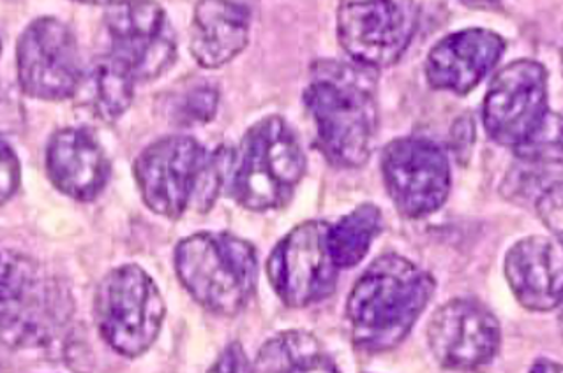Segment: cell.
<instances>
[{"mask_svg":"<svg viewBox=\"0 0 563 373\" xmlns=\"http://www.w3.org/2000/svg\"><path fill=\"white\" fill-rule=\"evenodd\" d=\"M302 99L322 156L335 168H363L378 133L376 72L354 63L320 60Z\"/></svg>","mask_w":563,"mask_h":373,"instance_id":"obj_1","label":"cell"},{"mask_svg":"<svg viewBox=\"0 0 563 373\" xmlns=\"http://www.w3.org/2000/svg\"><path fill=\"white\" fill-rule=\"evenodd\" d=\"M433 275L399 253H385L358 276L346 299L352 342L369 354L408 337L434 294Z\"/></svg>","mask_w":563,"mask_h":373,"instance_id":"obj_2","label":"cell"},{"mask_svg":"<svg viewBox=\"0 0 563 373\" xmlns=\"http://www.w3.org/2000/svg\"><path fill=\"white\" fill-rule=\"evenodd\" d=\"M230 148L207 150L189 136H166L134 160V178L148 210L166 218L183 217L192 206L206 214L227 187L232 169Z\"/></svg>","mask_w":563,"mask_h":373,"instance_id":"obj_3","label":"cell"},{"mask_svg":"<svg viewBox=\"0 0 563 373\" xmlns=\"http://www.w3.org/2000/svg\"><path fill=\"white\" fill-rule=\"evenodd\" d=\"M306 173V156L285 118L265 116L244 134L233 151L227 189L230 197L251 212H268L290 203Z\"/></svg>","mask_w":563,"mask_h":373,"instance_id":"obj_4","label":"cell"},{"mask_svg":"<svg viewBox=\"0 0 563 373\" xmlns=\"http://www.w3.org/2000/svg\"><path fill=\"white\" fill-rule=\"evenodd\" d=\"M175 271L201 307L232 317L255 294L258 256L250 241L232 233H195L177 245Z\"/></svg>","mask_w":563,"mask_h":373,"instance_id":"obj_5","label":"cell"},{"mask_svg":"<svg viewBox=\"0 0 563 373\" xmlns=\"http://www.w3.org/2000/svg\"><path fill=\"white\" fill-rule=\"evenodd\" d=\"M71 303L69 291L36 262L0 249V342L45 346L71 317Z\"/></svg>","mask_w":563,"mask_h":373,"instance_id":"obj_6","label":"cell"},{"mask_svg":"<svg viewBox=\"0 0 563 373\" xmlns=\"http://www.w3.org/2000/svg\"><path fill=\"white\" fill-rule=\"evenodd\" d=\"M165 312L162 291L139 264L110 271L96 291L99 334L124 358H139L153 347L162 334Z\"/></svg>","mask_w":563,"mask_h":373,"instance_id":"obj_7","label":"cell"},{"mask_svg":"<svg viewBox=\"0 0 563 373\" xmlns=\"http://www.w3.org/2000/svg\"><path fill=\"white\" fill-rule=\"evenodd\" d=\"M548 71L544 64L519 58L501 67L487 87L483 124L487 136L500 147L527 145L548 121Z\"/></svg>","mask_w":563,"mask_h":373,"instance_id":"obj_8","label":"cell"},{"mask_svg":"<svg viewBox=\"0 0 563 373\" xmlns=\"http://www.w3.org/2000/svg\"><path fill=\"white\" fill-rule=\"evenodd\" d=\"M420 25L416 2H343L335 14L338 41L352 63L372 71L407 54Z\"/></svg>","mask_w":563,"mask_h":373,"instance_id":"obj_9","label":"cell"},{"mask_svg":"<svg viewBox=\"0 0 563 373\" xmlns=\"http://www.w3.org/2000/svg\"><path fill=\"white\" fill-rule=\"evenodd\" d=\"M382 174L394 206L408 218L439 212L451 192L448 151L424 136L390 142L382 154Z\"/></svg>","mask_w":563,"mask_h":373,"instance_id":"obj_10","label":"cell"},{"mask_svg":"<svg viewBox=\"0 0 563 373\" xmlns=\"http://www.w3.org/2000/svg\"><path fill=\"white\" fill-rule=\"evenodd\" d=\"M327 231L325 221H308L294 227L268 256V282L287 307H309L334 293L340 270L329 252Z\"/></svg>","mask_w":563,"mask_h":373,"instance_id":"obj_11","label":"cell"},{"mask_svg":"<svg viewBox=\"0 0 563 373\" xmlns=\"http://www.w3.org/2000/svg\"><path fill=\"white\" fill-rule=\"evenodd\" d=\"M110 52L134 81H153L165 75L177 58V36L168 14L154 2L110 4L104 16Z\"/></svg>","mask_w":563,"mask_h":373,"instance_id":"obj_12","label":"cell"},{"mask_svg":"<svg viewBox=\"0 0 563 373\" xmlns=\"http://www.w3.org/2000/svg\"><path fill=\"white\" fill-rule=\"evenodd\" d=\"M16 69L23 92L41 101H64L78 92L84 69L71 29L52 16L34 20L16 45Z\"/></svg>","mask_w":563,"mask_h":373,"instance_id":"obj_13","label":"cell"},{"mask_svg":"<svg viewBox=\"0 0 563 373\" xmlns=\"http://www.w3.org/2000/svg\"><path fill=\"white\" fill-rule=\"evenodd\" d=\"M501 328L497 316L474 298L443 303L428 326V343L440 366L472 372L498 354Z\"/></svg>","mask_w":563,"mask_h":373,"instance_id":"obj_14","label":"cell"},{"mask_svg":"<svg viewBox=\"0 0 563 373\" xmlns=\"http://www.w3.org/2000/svg\"><path fill=\"white\" fill-rule=\"evenodd\" d=\"M506 46V39L489 29L452 32L430 49L426 80L434 90L466 95L497 67Z\"/></svg>","mask_w":563,"mask_h":373,"instance_id":"obj_15","label":"cell"},{"mask_svg":"<svg viewBox=\"0 0 563 373\" xmlns=\"http://www.w3.org/2000/svg\"><path fill=\"white\" fill-rule=\"evenodd\" d=\"M46 173L58 191L77 201H92L110 178V160L92 131L67 127L46 147Z\"/></svg>","mask_w":563,"mask_h":373,"instance_id":"obj_16","label":"cell"},{"mask_svg":"<svg viewBox=\"0 0 563 373\" xmlns=\"http://www.w3.org/2000/svg\"><path fill=\"white\" fill-rule=\"evenodd\" d=\"M510 291L527 310L551 312L562 303V250L545 236H528L506 256Z\"/></svg>","mask_w":563,"mask_h":373,"instance_id":"obj_17","label":"cell"},{"mask_svg":"<svg viewBox=\"0 0 563 373\" xmlns=\"http://www.w3.org/2000/svg\"><path fill=\"white\" fill-rule=\"evenodd\" d=\"M250 31V5L218 0L198 2L189 39L192 58L206 69L227 66L246 49Z\"/></svg>","mask_w":563,"mask_h":373,"instance_id":"obj_18","label":"cell"},{"mask_svg":"<svg viewBox=\"0 0 563 373\" xmlns=\"http://www.w3.org/2000/svg\"><path fill=\"white\" fill-rule=\"evenodd\" d=\"M134 87L133 76L113 58L103 55L84 75L78 92H84L87 106L99 121L115 122L133 104Z\"/></svg>","mask_w":563,"mask_h":373,"instance_id":"obj_19","label":"cell"},{"mask_svg":"<svg viewBox=\"0 0 563 373\" xmlns=\"http://www.w3.org/2000/svg\"><path fill=\"white\" fill-rule=\"evenodd\" d=\"M384 227V215L373 203H363L338 223L329 224L327 245L338 270L357 267Z\"/></svg>","mask_w":563,"mask_h":373,"instance_id":"obj_20","label":"cell"},{"mask_svg":"<svg viewBox=\"0 0 563 373\" xmlns=\"http://www.w3.org/2000/svg\"><path fill=\"white\" fill-rule=\"evenodd\" d=\"M317 352L322 351L313 335L308 331H283L260 349L256 366L264 373H285Z\"/></svg>","mask_w":563,"mask_h":373,"instance_id":"obj_21","label":"cell"},{"mask_svg":"<svg viewBox=\"0 0 563 373\" xmlns=\"http://www.w3.org/2000/svg\"><path fill=\"white\" fill-rule=\"evenodd\" d=\"M218 106L220 92L214 84L206 81L192 83L184 92L175 95L174 103L170 104L172 121L184 127L209 124L218 113Z\"/></svg>","mask_w":563,"mask_h":373,"instance_id":"obj_22","label":"cell"},{"mask_svg":"<svg viewBox=\"0 0 563 373\" xmlns=\"http://www.w3.org/2000/svg\"><path fill=\"white\" fill-rule=\"evenodd\" d=\"M20 178L22 168L19 156L14 154L10 143L0 138V205H4L19 191Z\"/></svg>","mask_w":563,"mask_h":373,"instance_id":"obj_23","label":"cell"},{"mask_svg":"<svg viewBox=\"0 0 563 373\" xmlns=\"http://www.w3.org/2000/svg\"><path fill=\"white\" fill-rule=\"evenodd\" d=\"M562 183L550 187L536 200L537 215L559 241L562 240Z\"/></svg>","mask_w":563,"mask_h":373,"instance_id":"obj_24","label":"cell"},{"mask_svg":"<svg viewBox=\"0 0 563 373\" xmlns=\"http://www.w3.org/2000/svg\"><path fill=\"white\" fill-rule=\"evenodd\" d=\"M206 373H255V366L239 342L229 343Z\"/></svg>","mask_w":563,"mask_h":373,"instance_id":"obj_25","label":"cell"},{"mask_svg":"<svg viewBox=\"0 0 563 373\" xmlns=\"http://www.w3.org/2000/svg\"><path fill=\"white\" fill-rule=\"evenodd\" d=\"M285 373H341L335 366L334 361L331 358H327L323 352H317V354L309 355L306 360L299 361L294 364L290 370Z\"/></svg>","mask_w":563,"mask_h":373,"instance_id":"obj_26","label":"cell"},{"mask_svg":"<svg viewBox=\"0 0 563 373\" xmlns=\"http://www.w3.org/2000/svg\"><path fill=\"white\" fill-rule=\"evenodd\" d=\"M530 373H562V366L551 360H537Z\"/></svg>","mask_w":563,"mask_h":373,"instance_id":"obj_27","label":"cell"},{"mask_svg":"<svg viewBox=\"0 0 563 373\" xmlns=\"http://www.w3.org/2000/svg\"><path fill=\"white\" fill-rule=\"evenodd\" d=\"M0 52H2V41H0Z\"/></svg>","mask_w":563,"mask_h":373,"instance_id":"obj_28","label":"cell"}]
</instances>
